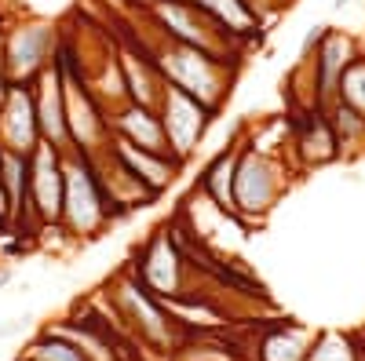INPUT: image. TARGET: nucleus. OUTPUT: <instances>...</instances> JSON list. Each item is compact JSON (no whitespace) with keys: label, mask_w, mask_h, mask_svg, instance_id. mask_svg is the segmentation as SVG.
Wrapping results in <instances>:
<instances>
[{"label":"nucleus","mask_w":365,"mask_h":361,"mask_svg":"<svg viewBox=\"0 0 365 361\" xmlns=\"http://www.w3.org/2000/svg\"><path fill=\"white\" fill-rule=\"evenodd\" d=\"M128 270L139 278V285H143L146 292H154L158 299H165V303H182V299H190V295L212 288V285L197 274V270L187 263V256H182L179 241L172 237L168 223L158 226V230L135 248Z\"/></svg>","instance_id":"39448f33"},{"label":"nucleus","mask_w":365,"mask_h":361,"mask_svg":"<svg viewBox=\"0 0 365 361\" xmlns=\"http://www.w3.org/2000/svg\"><path fill=\"white\" fill-rule=\"evenodd\" d=\"M340 103H347L351 110L365 113V44H361V51L351 58V66L340 77Z\"/></svg>","instance_id":"4be33fe9"},{"label":"nucleus","mask_w":365,"mask_h":361,"mask_svg":"<svg viewBox=\"0 0 365 361\" xmlns=\"http://www.w3.org/2000/svg\"><path fill=\"white\" fill-rule=\"evenodd\" d=\"M135 33L146 41V48H150V55H154V63H158V70H161L168 88L187 92L190 99H197L212 113H223L245 58L212 55V51H201V48H190V44L168 41V37L154 33L150 26L135 29Z\"/></svg>","instance_id":"f03ea898"},{"label":"nucleus","mask_w":365,"mask_h":361,"mask_svg":"<svg viewBox=\"0 0 365 361\" xmlns=\"http://www.w3.org/2000/svg\"><path fill=\"white\" fill-rule=\"evenodd\" d=\"M237 154H241V135L216 150V154L208 157V164L201 168L197 175V194L216 208V212H223L227 219H234V168H237Z\"/></svg>","instance_id":"a211bd4d"},{"label":"nucleus","mask_w":365,"mask_h":361,"mask_svg":"<svg viewBox=\"0 0 365 361\" xmlns=\"http://www.w3.org/2000/svg\"><path fill=\"white\" fill-rule=\"evenodd\" d=\"M63 29L48 19H15L4 26V77L11 84H34L51 66Z\"/></svg>","instance_id":"0eeeda50"},{"label":"nucleus","mask_w":365,"mask_h":361,"mask_svg":"<svg viewBox=\"0 0 365 361\" xmlns=\"http://www.w3.org/2000/svg\"><path fill=\"white\" fill-rule=\"evenodd\" d=\"M8 92H11V80L0 73V110H4V103H8Z\"/></svg>","instance_id":"393cba45"},{"label":"nucleus","mask_w":365,"mask_h":361,"mask_svg":"<svg viewBox=\"0 0 365 361\" xmlns=\"http://www.w3.org/2000/svg\"><path fill=\"white\" fill-rule=\"evenodd\" d=\"M354 4V0H332V8H336V11H344V8H351Z\"/></svg>","instance_id":"bb28decb"},{"label":"nucleus","mask_w":365,"mask_h":361,"mask_svg":"<svg viewBox=\"0 0 365 361\" xmlns=\"http://www.w3.org/2000/svg\"><path fill=\"white\" fill-rule=\"evenodd\" d=\"M0 73H4V29H0Z\"/></svg>","instance_id":"a878e982"},{"label":"nucleus","mask_w":365,"mask_h":361,"mask_svg":"<svg viewBox=\"0 0 365 361\" xmlns=\"http://www.w3.org/2000/svg\"><path fill=\"white\" fill-rule=\"evenodd\" d=\"M322 33H325V26H311V29H307V37H303V44H299V58H311V51L318 48Z\"/></svg>","instance_id":"5701e85b"},{"label":"nucleus","mask_w":365,"mask_h":361,"mask_svg":"<svg viewBox=\"0 0 365 361\" xmlns=\"http://www.w3.org/2000/svg\"><path fill=\"white\" fill-rule=\"evenodd\" d=\"M158 113H161V125H165V139H168L172 157L187 168L194 161V154H197L201 139L208 135V128L216 125L220 113H212L208 106H201L187 92H179V88H165V95L158 103Z\"/></svg>","instance_id":"6e6552de"},{"label":"nucleus","mask_w":365,"mask_h":361,"mask_svg":"<svg viewBox=\"0 0 365 361\" xmlns=\"http://www.w3.org/2000/svg\"><path fill=\"white\" fill-rule=\"evenodd\" d=\"M110 146H113V154L120 157V164H125L154 197H161V194L175 183V179H179V172H182V164H179L175 157L154 154V150H143V146H132V142L117 139V135H110Z\"/></svg>","instance_id":"dca6fc26"},{"label":"nucleus","mask_w":365,"mask_h":361,"mask_svg":"<svg viewBox=\"0 0 365 361\" xmlns=\"http://www.w3.org/2000/svg\"><path fill=\"white\" fill-rule=\"evenodd\" d=\"M63 190H66L63 154L41 142L29 154V212L41 226H58V219H63Z\"/></svg>","instance_id":"9b49d317"},{"label":"nucleus","mask_w":365,"mask_h":361,"mask_svg":"<svg viewBox=\"0 0 365 361\" xmlns=\"http://www.w3.org/2000/svg\"><path fill=\"white\" fill-rule=\"evenodd\" d=\"M0 146L19 150V154H34V150L41 146L34 84H11L8 103H4V110H0Z\"/></svg>","instance_id":"ddd939ff"},{"label":"nucleus","mask_w":365,"mask_h":361,"mask_svg":"<svg viewBox=\"0 0 365 361\" xmlns=\"http://www.w3.org/2000/svg\"><path fill=\"white\" fill-rule=\"evenodd\" d=\"M34 106H37V128L41 142L55 146L58 154L73 150L70 142V125H66V99H63V77H58L55 63L37 73L34 80Z\"/></svg>","instance_id":"f8f14e48"},{"label":"nucleus","mask_w":365,"mask_h":361,"mask_svg":"<svg viewBox=\"0 0 365 361\" xmlns=\"http://www.w3.org/2000/svg\"><path fill=\"white\" fill-rule=\"evenodd\" d=\"M103 307L110 310V318L120 325V333H125L150 361L154 357H175L182 347L190 340H197L190 328H182L175 321V314L168 310L165 299H158L154 292H146L139 285V278L132 270H117L113 281H106L103 288Z\"/></svg>","instance_id":"f257e3e1"},{"label":"nucleus","mask_w":365,"mask_h":361,"mask_svg":"<svg viewBox=\"0 0 365 361\" xmlns=\"http://www.w3.org/2000/svg\"><path fill=\"white\" fill-rule=\"evenodd\" d=\"M285 125H289V161L296 172H311V168H325L332 161H340L336 132H332L329 113L322 106L289 110Z\"/></svg>","instance_id":"1a4fd4ad"},{"label":"nucleus","mask_w":365,"mask_h":361,"mask_svg":"<svg viewBox=\"0 0 365 361\" xmlns=\"http://www.w3.org/2000/svg\"><path fill=\"white\" fill-rule=\"evenodd\" d=\"M15 361H22V357H15Z\"/></svg>","instance_id":"c756f323"},{"label":"nucleus","mask_w":365,"mask_h":361,"mask_svg":"<svg viewBox=\"0 0 365 361\" xmlns=\"http://www.w3.org/2000/svg\"><path fill=\"white\" fill-rule=\"evenodd\" d=\"M26 321H29V318H11L8 325H0V340H8V336H19L22 328H26Z\"/></svg>","instance_id":"b1692460"},{"label":"nucleus","mask_w":365,"mask_h":361,"mask_svg":"<svg viewBox=\"0 0 365 361\" xmlns=\"http://www.w3.org/2000/svg\"><path fill=\"white\" fill-rule=\"evenodd\" d=\"M8 234V219H4V212H0V237Z\"/></svg>","instance_id":"cd10ccee"},{"label":"nucleus","mask_w":365,"mask_h":361,"mask_svg":"<svg viewBox=\"0 0 365 361\" xmlns=\"http://www.w3.org/2000/svg\"><path fill=\"white\" fill-rule=\"evenodd\" d=\"M252 333V361H307L314 343V328L299 321H270Z\"/></svg>","instance_id":"4468645a"},{"label":"nucleus","mask_w":365,"mask_h":361,"mask_svg":"<svg viewBox=\"0 0 365 361\" xmlns=\"http://www.w3.org/2000/svg\"><path fill=\"white\" fill-rule=\"evenodd\" d=\"M19 357L22 361H91L88 350L77 340H70L66 333H58L55 325H44L41 333L26 343V350Z\"/></svg>","instance_id":"6ab92c4d"},{"label":"nucleus","mask_w":365,"mask_h":361,"mask_svg":"<svg viewBox=\"0 0 365 361\" xmlns=\"http://www.w3.org/2000/svg\"><path fill=\"white\" fill-rule=\"evenodd\" d=\"M139 22L150 26L154 33L190 44L212 55H230V58H245V48H241L223 26L212 22L194 0H135Z\"/></svg>","instance_id":"423d86ee"},{"label":"nucleus","mask_w":365,"mask_h":361,"mask_svg":"<svg viewBox=\"0 0 365 361\" xmlns=\"http://www.w3.org/2000/svg\"><path fill=\"white\" fill-rule=\"evenodd\" d=\"M329 125L336 132V146H340V157H358L365 154V113L351 110L347 103H332L329 110Z\"/></svg>","instance_id":"aec40b11"},{"label":"nucleus","mask_w":365,"mask_h":361,"mask_svg":"<svg viewBox=\"0 0 365 361\" xmlns=\"http://www.w3.org/2000/svg\"><path fill=\"white\" fill-rule=\"evenodd\" d=\"M361 37L347 33L340 26H325V33L318 41V48L311 51V58H299V63H307L311 70V80H314V103L322 110H329L332 103L340 99V77L344 70L351 66V58L361 51Z\"/></svg>","instance_id":"9d476101"},{"label":"nucleus","mask_w":365,"mask_h":361,"mask_svg":"<svg viewBox=\"0 0 365 361\" xmlns=\"http://www.w3.org/2000/svg\"><path fill=\"white\" fill-rule=\"evenodd\" d=\"M194 4L216 26H223L245 51L259 44V37L267 33V11L256 0H194Z\"/></svg>","instance_id":"2eb2a0df"},{"label":"nucleus","mask_w":365,"mask_h":361,"mask_svg":"<svg viewBox=\"0 0 365 361\" xmlns=\"http://www.w3.org/2000/svg\"><path fill=\"white\" fill-rule=\"evenodd\" d=\"M307 361H361V336L340 328H318Z\"/></svg>","instance_id":"412c9836"},{"label":"nucleus","mask_w":365,"mask_h":361,"mask_svg":"<svg viewBox=\"0 0 365 361\" xmlns=\"http://www.w3.org/2000/svg\"><path fill=\"white\" fill-rule=\"evenodd\" d=\"M110 132L117 139H125L132 146L143 150H154V154H168V139H165V125H161V113L154 106H143V103H125L120 110L110 113Z\"/></svg>","instance_id":"f3484780"},{"label":"nucleus","mask_w":365,"mask_h":361,"mask_svg":"<svg viewBox=\"0 0 365 361\" xmlns=\"http://www.w3.org/2000/svg\"><path fill=\"white\" fill-rule=\"evenodd\" d=\"M296 175L285 150H263L241 135V154L234 168V223L241 230H256L270 219L278 201L289 194V183Z\"/></svg>","instance_id":"7ed1b4c3"},{"label":"nucleus","mask_w":365,"mask_h":361,"mask_svg":"<svg viewBox=\"0 0 365 361\" xmlns=\"http://www.w3.org/2000/svg\"><path fill=\"white\" fill-rule=\"evenodd\" d=\"M361 354H365V336H361Z\"/></svg>","instance_id":"c85d7f7f"},{"label":"nucleus","mask_w":365,"mask_h":361,"mask_svg":"<svg viewBox=\"0 0 365 361\" xmlns=\"http://www.w3.org/2000/svg\"><path fill=\"white\" fill-rule=\"evenodd\" d=\"M63 172H66V190H63V234L70 241H96L106 226L120 223L117 208L99 179V168L81 150L63 154Z\"/></svg>","instance_id":"20e7f679"}]
</instances>
